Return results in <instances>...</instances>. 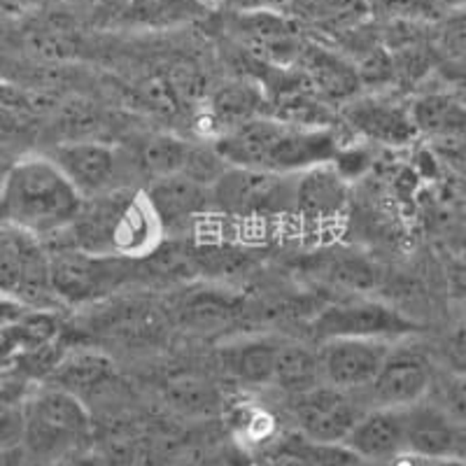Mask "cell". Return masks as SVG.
<instances>
[{
	"label": "cell",
	"instance_id": "obj_17",
	"mask_svg": "<svg viewBox=\"0 0 466 466\" xmlns=\"http://www.w3.org/2000/svg\"><path fill=\"white\" fill-rule=\"evenodd\" d=\"M350 451L378 466H387L406 452L403 408H366L345 439Z\"/></svg>",
	"mask_w": 466,
	"mask_h": 466
},
{
	"label": "cell",
	"instance_id": "obj_40",
	"mask_svg": "<svg viewBox=\"0 0 466 466\" xmlns=\"http://www.w3.org/2000/svg\"><path fill=\"white\" fill-rule=\"evenodd\" d=\"M457 152H460V157H461V159L466 161V138L461 140V143H457Z\"/></svg>",
	"mask_w": 466,
	"mask_h": 466
},
{
	"label": "cell",
	"instance_id": "obj_30",
	"mask_svg": "<svg viewBox=\"0 0 466 466\" xmlns=\"http://www.w3.org/2000/svg\"><path fill=\"white\" fill-rule=\"evenodd\" d=\"M24 441V401L0 394V451L12 452Z\"/></svg>",
	"mask_w": 466,
	"mask_h": 466
},
{
	"label": "cell",
	"instance_id": "obj_38",
	"mask_svg": "<svg viewBox=\"0 0 466 466\" xmlns=\"http://www.w3.org/2000/svg\"><path fill=\"white\" fill-rule=\"evenodd\" d=\"M457 189H460V197H461V201H464V206H466V166H464V170L460 173V180H457Z\"/></svg>",
	"mask_w": 466,
	"mask_h": 466
},
{
	"label": "cell",
	"instance_id": "obj_7",
	"mask_svg": "<svg viewBox=\"0 0 466 466\" xmlns=\"http://www.w3.org/2000/svg\"><path fill=\"white\" fill-rule=\"evenodd\" d=\"M0 294L35 310L56 301L49 282L45 245L24 231L0 222Z\"/></svg>",
	"mask_w": 466,
	"mask_h": 466
},
{
	"label": "cell",
	"instance_id": "obj_41",
	"mask_svg": "<svg viewBox=\"0 0 466 466\" xmlns=\"http://www.w3.org/2000/svg\"><path fill=\"white\" fill-rule=\"evenodd\" d=\"M5 168H7V166L0 164V182H3V175H5Z\"/></svg>",
	"mask_w": 466,
	"mask_h": 466
},
{
	"label": "cell",
	"instance_id": "obj_29",
	"mask_svg": "<svg viewBox=\"0 0 466 466\" xmlns=\"http://www.w3.org/2000/svg\"><path fill=\"white\" fill-rule=\"evenodd\" d=\"M436 26V47L448 58L466 61V7L445 12Z\"/></svg>",
	"mask_w": 466,
	"mask_h": 466
},
{
	"label": "cell",
	"instance_id": "obj_23",
	"mask_svg": "<svg viewBox=\"0 0 466 466\" xmlns=\"http://www.w3.org/2000/svg\"><path fill=\"white\" fill-rule=\"evenodd\" d=\"M203 0H127L122 7V22L145 31H166L197 22L208 12Z\"/></svg>",
	"mask_w": 466,
	"mask_h": 466
},
{
	"label": "cell",
	"instance_id": "obj_22",
	"mask_svg": "<svg viewBox=\"0 0 466 466\" xmlns=\"http://www.w3.org/2000/svg\"><path fill=\"white\" fill-rule=\"evenodd\" d=\"M112 373L115 369L106 355L82 350V352H68L58 360V364L47 376V385L58 387L85 401V397L110 382Z\"/></svg>",
	"mask_w": 466,
	"mask_h": 466
},
{
	"label": "cell",
	"instance_id": "obj_25",
	"mask_svg": "<svg viewBox=\"0 0 466 466\" xmlns=\"http://www.w3.org/2000/svg\"><path fill=\"white\" fill-rule=\"evenodd\" d=\"M322 364H319V350H310L301 343H285L278 348L273 382L287 394L308 392L313 387L322 385Z\"/></svg>",
	"mask_w": 466,
	"mask_h": 466
},
{
	"label": "cell",
	"instance_id": "obj_12",
	"mask_svg": "<svg viewBox=\"0 0 466 466\" xmlns=\"http://www.w3.org/2000/svg\"><path fill=\"white\" fill-rule=\"evenodd\" d=\"M434 385L431 364L424 352L394 345L378 376L366 387L369 408H408L424 401Z\"/></svg>",
	"mask_w": 466,
	"mask_h": 466
},
{
	"label": "cell",
	"instance_id": "obj_4",
	"mask_svg": "<svg viewBox=\"0 0 466 466\" xmlns=\"http://www.w3.org/2000/svg\"><path fill=\"white\" fill-rule=\"evenodd\" d=\"M91 415L85 401L54 385L33 387L24 401L22 448L35 464L49 466L75 452H86Z\"/></svg>",
	"mask_w": 466,
	"mask_h": 466
},
{
	"label": "cell",
	"instance_id": "obj_5",
	"mask_svg": "<svg viewBox=\"0 0 466 466\" xmlns=\"http://www.w3.org/2000/svg\"><path fill=\"white\" fill-rule=\"evenodd\" d=\"M297 175L228 166L210 185L212 215L240 227H266L291 218Z\"/></svg>",
	"mask_w": 466,
	"mask_h": 466
},
{
	"label": "cell",
	"instance_id": "obj_42",
	"mask_svg": "<svg viewBox=\"0 0 466 466\" xmlns=\"http://www.w3.org/2000/svg\"><path fill=\"white\" fill-rule=\"evenodd\" d=\"M203 3H208V5H212V3H219V0H203Z\"/></svg>",
	"mask_w": 466,
	"mask_h": 466
},
{
	"label": "cell",
	"instance_id": "obj_3",
	"mask_svg": "<svg viewBox=\"0 0 466 466\" xmlns=\"http://www.w3.org/2000/svg\"><path fill=\"white\" fill-rule=\"evenodd\" d=\"M85 198L47 154H24L7 164L0 182V222L40 243L64 233Z\"/></svg>",
	"mask_w": 466,
	"mask_h": 466
},
{
	"label": "cell",
	"instance_id": "obj_33",
	"mask_svg": "<svg viewBox=\"0 0 466 466\" xmlns=\"http://www.w3.org/2000/svg\"><path fill=\"white\" fill-rule=\"evenodd\" d=\"M45 5H47V0H0V16L22 22V19L45 10Z\"/></svg>",
	"mask_w": 466,
	"mask_h": 466
},
{
	"label": "cell",
	"instance_id": "obj_32",
	"mask_svg": "<svg viewBox=\"0 0 466 466\" xmlns=\"http://www.w3.org/2000/svg\"><path fill=\"white\" fill-rule=\"evenodd\" d=\"M315 466H378L364 460L355 451H350L345 443H315Z\"/></svg>",
	"mask_w": 466,
	"mask_h": 466
},
{
	"label": "cell",
	"instance_id": "obj_28",
	"mask_svg": "<svg viewBox=\"0 0 466 466\" xmlns=\"http://www.w3.org/2000/svg\"><path fill=\"white\" fill-rule=\"evenodd\" d=\"M373 15L385 22L436 24L445 10L439 0H373Z\"/></svg>",
	"mask_w": 466,
	"mask_h": 466
},
{
	"label": "cell",
	"instance_id": "obj_36",
	"mask_svg": "<svg viewBox=\"0 0 466 466\" xmlns=\"http://www.w3.org/2000/svg\"><path fill=\"white\" fill-rule=\"evenodd\" d=\"M49 466H101V461L96 460V457H91L89 452H75V455L64 457V460L54 461V464Z\"/></svg>",
	"mask_w": 466,
	"mask_h": 466
},
{
	"label": "cell",
	"instance_id": "obj_20",
	"mask_svg": "<svg viewBox=\"0 0 466 466\" xmlns=\"http://www.w3.org/2000/svg\"><path fill=\"white\" fill-rule=\"evenodd\" d=\"M410 119L424 138L452 145L466 138V101L457 94L431 91L420 96L410 106Z\"/></svg>",
	"mask_w": 466,
	"mask_h": 466
},
{
	"label": "cell",
	"instance_id": "obj_34",
	"mask_svg": "<svg viewBox=\"0 0 466 466\" xmlns=\"http://www.w3.org/2000/svg\"><path fill=\"white\" fill-rule=\"evenodd\" d=\"M206 466H257L255 457H249L245 448H240L238 443L231 445V448H222L218 451L210 460L206 461Z\"/></svg>",
	"mask_w": 466,
	"mask_h": 466
},
{
	"label": "cell",
	"instance_id": "obj_26",
	"mask_svg": "<svg viewBox=\"0 0 466 466\" xmlns=\"http://www.w3.org/2000/svg\"><path fill=\"white\" fill-rule=\"evenodd\" d=\"M191 157H194V152L187 147V143L170 138V136H159V138H152L145 145L138 166L143 173H149L157 180V177H166V175L187 173Z\"/></svg>",
	"mask_w": 466,
	"mask_h": 466
},
{
	"label": "cell",
	"instance_id": "obj_21",
	"mask_svg": "<svg viewBox=\"0 0 466 466\" xmlns=\"http://www.w3.org/2000/svg\"><path fill=\"white\" fill-rule=\"evenodd\" d=\"M40 116L37 106L26 91L0 82V159L19 152L33 145L40 133Z\"/></svg>",
	"mask_w": 466,
	"mask_h": 466
},
{
	"label": "cell",
	"instance_id": "obj_18",
	"mask_svg": "<svg viewBox=\"0 0 466 466\" xmlns=\"http://www.w3.org/2000/svg\"><path fill=\"white\" fill-rule=\"evenodd\" d=\"M282 12L301 28H313L329 37H345L371 22L373 0H287Z\"/></svg>",
	"mask_w": 466,
	"mask_h": 466
},
{
	"label": "cell",
	"instance_id": "obj_2",
	"mask_svg": "<svg viewBox=\"0 0 466 466\" xmlns=\"http://www.w3.org/2000/svg\"><path fill=\"white\" fill-rule=\"evenodd\" d=\"M227 166L264 173L297 175L319 164H331L336 138L327 127H303L280 116H252L227 128L215 143Z\"/></svg>",
	"mask_w": 466,
	"mask_h": 466
},
{
	"label": "cell",
	"instance_id": "obj_15",
	"mask_svg": "<svg viewBox=\"0 0 466 466\" xmlns=\"http://www.w3.org/2000/svg\"><path fill=\"white\" fill-rule=\"evenodd\" d=\"M345 208H348V185L340 170L331 164H319L297 173L291 218L301 219L303 227H329L343 215Z\"/></svg>",
	"mask_w": 466,
	"mask_h": 466
},
{
	"label": "cell",
	"instance_id": "obj_31",
	"mask_svg": "<svg viewBox=\"0 0 466 466\" xmlns=\"http://www.w3.org/2000/svg\"><path fill=\"white\" fill-rule=\"evenodd\" d=\"M431 403H436L457 424H466V376H455L439 382Z\"/></svg>",
	"mask_w": 466,
	"mask_h": 466
},
{
	"label": "cell",
	"instance_id": "obj_11",
	"mask_svg": "<svg viewBox=\"0 0 466 466\" xmlns=\"http://www.w3.org/2000/svg\"><path fill=\"white\" fill-rule=\"evenodd\" d=\"M315 334L331 339H385L399 340L413 334L415 324L394 308L378 301H348L324 308L313 322Z\"/></svg>",
	"mask_w": 466,
	"mask_h": 466
},
{
	"label": "cell",
	"instance_id": "obj_35",
	"mask_svg": "<svg viewBox=\"0 0 466 466\" xmlns=\"http://www.w3.org/2000/svg\"><path fill=\"white\" fill-rule=\"evenodd\" d=\"M236 12H257V10H282L287 0H227Z\"/></svg>",
	"mask_w": 466,
	"mask_h": 466
},
{
	"label": "cell",
	"instance_id": "obj_14",
	"mask_svg": "<svg viewBox=\"0 0 466 466\" xmlns=\"http://www.w3.org/2000/svg\"><path fill=\"white\" fill-rule=\"evenodd\" d=\"M145 197L164 233L177 228H198L203 215H212L210 187L185 173L157 177L145 191Z\"/></svg>",
	"mask_w": 466,
	"mask_h": 466
},
{
	"label": "cell",
	"instance_id": "obj_1",
	"mask_svg": "<svg viewBox=\"0 0 466 466\" xmlns=\"http://www.w3.org/2000/svg\"><path fill=\"white\" fill-rule=\"evenodd\" d=\"M164 228L154 215L145 191L131 187L103 197L85 198L75 222L45 248H75L98 257L143 259L159 248Z\"/></svg>",
	"mask_w": 466,
	"mask_h": 466
},
{
	"label": "cell",
	"instance_id": "obj_13",
	"mask_svg": "<svg viewBox=\"0 0 466 466\" xmlns=\"http://www.w3.org/2000/svg\"><path fill=\"white\" fill-rule=\"evenodd\" d=\"M394 340L385 339H331L319 350L322 378L327 385L364 394L385 364Z\"/></svg>",
	"mask_w": 466,
	"mask_h": 466
},
{
	"label": "cell",
	"instance_id": "obj_27",
	"mask_svg": "<svg viewBox=\"0 0 466 466\" xmlns=\"http://www.w3.org/2000/svg\"><path fill=\"white\" fill-rule=\"evenodd\" d=\"M257 466H315V443L301 434H287L268 441L257 452Z\"/></svg>",
	"mask_w": 466,
	"mask_h": 466
},
{
	"label": "cell",
	"instance_id": "obj_10",
	"mask_svg": "<svg viewBox=\"0 0 466 466\" xmlns=\"http://www.w3.org/2000/svg\"><path fill=\"white\" fill-rule=\"evenodd\" d=\"M236 43L270 68H291L306 49L303 28L282 10L236 12L231 19Z\"/></svg>",
	"mask_w": 466,
	"mask_h": 466
},
{
	"label": "cell",
	"instance_id": "obj_8",
	"mask_svg": "<svg viewBox=\"0 0 466 466\" xmlns=\"http://www.w3.org/2000/svg\"><path fill=\"white\" fill-rule=\"evenodd\" d=\"M47 157L64 170L82 198L127 189L128 175H133L138 161L101 140H64Z\"/></svg>",
	"mask_w": 466,
	"mask_h": 466
},
{
	"label": "cell",
	"instance_id": "obj_39",
	"mask_svg": "<svg viewBox=\"0 0 466 466\" xmlns=\"http://www.w3.org/2000/svg\"><path fill=\"white\" fill-rule=\"evenodd\" d=\"M457 96H461V98H464L466 101V75H461L460 80H457V91H455Z\"/></svg>",
	"mask_w": 466,
	"mask_h": 466
},
{
	"label": "cell",
	"instance_id": "obj_43",
	"mask_svg": "<svg viewBox=\"0 0 466 466\" xmlns=\"http://www.w3.org/2000/svg\"><path fill=\"white\" fill-rule=\"evenodd\" d=\"M177 466H194V464H177Z\"/></svg>",
	"mask_w": 466,
	"mask_h": 466
},
{
	"label": "cell",
	"instance_id": "obj_16",
	"mask_svg": "<svg viewBox=\"0 0 466 466\" xmlns=\"http://www.w3.org/2000/svg\"><path fill=\"white\" fill-rule=\"evenodd\" d=\"M343 116L348 127L373 143L408 145L418 138V131L410 119V107H403L401 103L380 98V96L350 98L343 107Z\"/></svg>",
	"mask_w": 466,
	"mask_h": 466
},
{
	"label": "cell",
	"instance_id": "obj_9",
	"mask_svg": "<svg viewBox=\"0 0 466 466\" xmlns=\"http://www.w3.org/2000/svg\"><path fill=\"white\" fill-rule=\"evenodd\" d=\"M369 406L360 401V392H348L334 385H322L297 394L291 403V415L297 430L310 443H345L348 434Z\"/></svg>",
	"mask_w": 466,
	"mask_h": 466
},
{
	"label": "cell",
	"instance_id": "obj_19",
	"mask_svg": "<svg viewBox=\"0 0 466 466\" xmlns=\"http://www.w3.org/2000/svg\"><path fill=\"white\" fill-rule=\"evenodd\" d=\"M297 66L303 73L308 89L329 103H348L360 91V73L348 58L329 52L322 45L308 43Z\"/></svg>",
	"mask_w": 466,
	"mask_h": 466
},
{
	"label": "cell",
	"instance_id": "obj_37",
	"mask_svg": "<svg viewBox=\"0 0 466 466\" xmlns=\"http://www.w3.org/2000/svg\"><path fill=\"white\" fill-rule=\"evenodd\" d=\"M439 3L445 12L457 10V7H466V0H439Z\"/></svg>",
	"mask_w": 466,
	"mask_h": 466
},
{
	"label": "cell",
	"instance_id": "obj_6",
	"mask_svg": "<svg viewBox=\"0 0 466 466\" xmlns=\"http://www.w3.org/2000/svg\"><path fill=\"white\" fill-rule=\"evenodd\" d=\"M49 255V282L56 301L94 303L133 278V261L98 257L75 248H45Z\"/></svg>",
	"mask_w": 466,
	"mask_h": 466
},
{
	"label": "cell",
	"instance_id": "obj_24",
	"mask_svg": "<svg viewBox=\"0 0 466 466\" xmlns=\"http://www.w3.org/2000/svg\"><path fill=\"white\" fill-rule=\"evenodd\" d=\"M280 343L268 339H249L222 350V364L245 385H270Z\"/></svg>",
	"mask_w": 466,
	"mask_h": 466
}]
</instances>
